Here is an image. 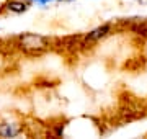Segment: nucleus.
I'll return each mask as SVG.
<instances>
[{
	"label": "nucleus",
	"mask_w": 147,
	"mask_h": 139,
	"mask_svg": "<svg viewBox=\"0 0 147 139\" xmlns=\"http://www.w3.org/2000/svg\"><path fill=\"white\" fill-rule=\"evenodd\" d=\"M33 3H36V5H39V7H46L47 3H49V0H31Z\"/></svg>",
	"instance_id": "obj_5"
},
{
	"label": "nucleus",
	"mask_w": 147,
	"mask_h": 139,
	"mask_svg": "<svg viewBox=\"0 0 147 139\" xmlns=\"http://www.w3.org/2000/svg\"><path fill=\"white\" fill-rule=\"evenodd\" d=\"M31 3V0H7L5 10L10 13H15V15H20V13H25Z\"/></svg>",
	"instance_id": "obj_3"
},
{
	"label": "nucleus",
	"mask_w": 147,
	"mask_h": 139,
	"mask_svg": "<svg viewBox=\"0 0 147 139\" xmlns=\"http://www.w3.org/2000/svg\"><path fill=\"white\" fill-rule=\"evenodd\" d=\"M5 3H7V0H0V13L5 10Z\"/></svg>",
	"instance_id": "obj_6"
},
{
	"label": "nucleus",
	"mask_w": 147,
	"mask_h": 139,
	"mask_svg": "<svg viewBox=\"0 0 147 139\" xmlns=\"http://www.w3.org/2000/svg\"><path fill=\"white\" fill-rule=\"evenodd\" d=\"M16 46L25 54L41 56L53 48V39L39 33H21L16 36Z\"/></svg>",
	"instance_id": "obj_1"
},
{
	"label": "nucleus",
	"mask_w": 147,
	"mask_h": 139,
	"mask_svg": "<svg viewBox=\"0 0 147 139\" xmlns=\"http://www.w3.org/2000/svg\"><path fill=\"white\" fill-rule=\"evenodd\" d=\"M111 31H113V23H103V25L93 28L92 31L87 33V34L82 38L80 46H84V48H85V46H88V44L98 43V41H101V39H105V38L110 36Z\"/></svg>",
	"instance_id": "obj_2"
},
{
	"label": "nucleus",
	"mask_w": 147,
	"mask_h": 139,
	"mask_svg": "<svg viewBox=\"0 0 147 139\" xmlns=\"http://www.w3.org/2000/svg\"><path fill=\"white\" fill-rule=\"evenodd\" d=\"M21 131H23V126L18 123L5 121L0 124V138H16Z\"/></svg>",
	"instance_id": "obj_4"
}]
</instances>
